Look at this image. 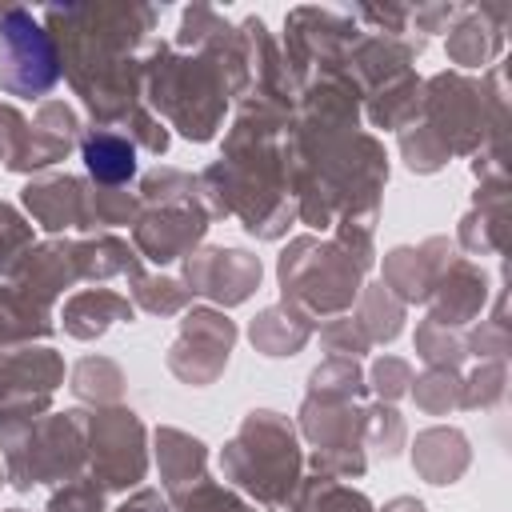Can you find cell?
<instances>
[{
    "instance_id": "6da1fadb",
    "label": "cell",
    "mask_w": 512,
    "mask_h": 512,
    "mask_svg": "<svg viewBox=\"0 0 512 512\" xmlns=\"http://www.w3.org/2000/svg\"><path fill=\"white\" fill-rule=\"evenodd\" d=\"M52 80H56V52L44 28L32 16L12 12L0 24V84L32 96V92H44Z\"/></svg>"
},
{
    "instance_id": "7a4b0ae2",
    "label": "cell",
    "mask_w": 512,
    "mask_h": 512,
    "mask_svg": "<svg viewBox=\"0 0 512 512\" xmlns=\"http://www.w3.org/2000/svg\"><path fill=\"white\" fill-rule=\"evenodd\" d=\"M84 164H88V172H92L96 180L120 184V180H128V176L136 172V152H132V144L120 140V136H92V140L84 144Z\"/></svg>"
}]
</instances>
